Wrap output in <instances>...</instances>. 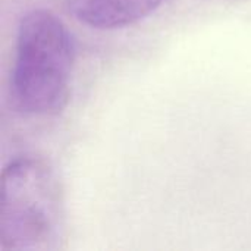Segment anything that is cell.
<instances>
[{"instance_id":"cell-2","label":"cell","mask_w":251,"mask_h":251,"mask_svg":"<svg viewBox=\"0 0 251 251\" xmlns=\"http://www.w3.org/2000/svg\"><path fill=\"white\" fill-rule=\"evenodd\" d=\"M63 238V203L53 169L35 156H21L1 174L0 249L51 251Z\"/></svg>"},{"instance_id":"cell-3","label":"cell","mask_w":251,"mask_h":251,"mask_svg":"<svg viewBox=\"0 0 251 251\" xmlns=\"http://www.w3.org/2000/svg\"><path fill=\"white\" fill-rule=\"evenodd\" d=\"M163 0H81L78 18L97 29L132 25L154 12Z\"/></svg>"},{"instance_id":"cell-1","label":"cell","mask_w":251,"mask_h":251,"mask_svg":"<svg viewBox=\"0 0 251 251\" xmlns=\"http://www.w3.org/2000/svg\"><path fill=\"white\" fill-rule=\"evenodd\" d=\"M75 46L65 24L51 12L35 9L21 19L12 97L28 115H56L68 103Z\"/></svg>"}]
</instances>
